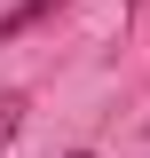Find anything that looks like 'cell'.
Instances as JSON below:
<instances>
[{
  "mask_svg": "<svg viewBox=\"0 0 150 158\" xmlns=\"http://www.w3.org/2000/svg\"><path fill=\"white\" fill-rule=\"evenodd\" d=\"M56 8H71V0H24V8H8V16H0V40L32 32V24H40V16H56Z\"/></svg>",
  "mask_w": 150,
  "mask_h": 158,
  "instance_id": "cell-1",
  "label": "cell"
},
{
  "mask_svg": "<svg viewBox=\"0 0 150 158\" xmlns=\"http://www.w3.org/2000/svg\"><path fill=\"white\" fill-rule=\"evenodd\" d=\"M16 127H24V95H0V150L16 142Z\"/></svg>",
  "mask_w": 150,
  "mask_h": 158,
  "instance_id": "cell-2",
  "label": "cell"
},
{
  "mask_svg": "<svg viewBox=\"0 0 150 158\" xmlns=\"http://www.w3.org/2000/svg\"><path fill=\"white\" fill-rule=\"evenodd\" d=\"M71 158H95V150H71Z\"/></svg>",
  "mask_w": 150,
  "mask_h": 158,
  "instance_id": "cell-3",
  "label": "cell"
}]
</instances>
